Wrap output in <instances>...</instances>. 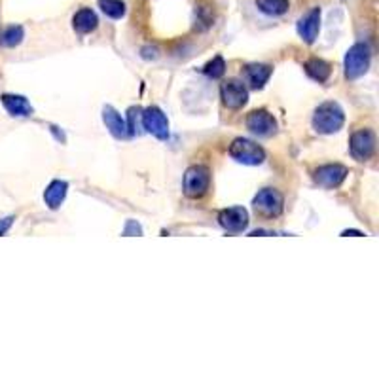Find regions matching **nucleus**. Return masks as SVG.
Wrapping results in <instances>:
<instances>
[{
    "label": "nucleus",
    "instance_id": "1",
    "mask_svg": "<svg viewBox=\"0 0 379 379\" xmlns=\"http://www.w3.org/2000/svg\"><path fill=\"white\" fill-rule=\"evenodd\" d=\"M345 124V114H343V108L338 103H323L315 110V116H313V127L319 131V133H324V135H330V133H336L340 131Z\"/></svg>",
    "mask_w": 379,
    "mask_h": 379
},
{
    "label": "nucleus",
    "instance_id": "2",
    "mask_svg": "<svg viewBox=\"0 0 379 379\" xmlns=\"http://www.w3.org/2000/svg\"><path fill=\"white\" fill-rule=\"evenodd\" d=\"M209 186H211V171L205 165H193L184 173L182 190L186 193V198H203L209 192Z\"/></svg>",
    "mask_w": 379,
    "mask_h": 379
},
{
    "label": "nucleus",
    "instance_id": "3",
    "mask_svg": "<svg viewBox=\"0 0 379 379\" xmlns=\"http://www.w3.org/2000/svg\"><path fill=\"white\" fill-rule=\"evenodd\" d=\"M370 48H368V44H354L351 46L347 51V56H345V76H347L349 80H356V78H361V76L366 75L368 67H370Z\"/></svg>",
    "mask_w": 379,
    "mask_h": 379
},
{
    "label": "nucleus",
    "instance_id": "4",
    "mask_svg": "<svg viewBox=\"0 0 379 379\" xmlns=\"http://www.w3.org/2000/svg\"><path fill=\"white\" fill-rule=\"evenodd\" d=\"M252 205H255V211L262 217L275 218L279 217L285 209V198L275 188H264L256 193V198L252 199Z\"/></svg>",
    "mask_w": 379,
    "mask_h": 379
},
{
    "label": "nucleus",
    "instance_id": "5",
    "mask_svg": "<svg viewBox=\"0 0 379 379\" xmlns=\"http://www.w3.org/2000/svg\"><path fill=\"white\" fill-rule=\"evenodd\" d=\"M230 155L243 165H260L266 160L264 148L249 139H236L230 146Z\"/></svg>",
    "mask_w": 379,
    "mask_h": 379
},
{
    "label": "nucleus",
    "instance_id": "6",
    "mask_svg": "<svg viewBox=\"0 0 379 379\" xmlns=\"http://www.w3.org/2000/svg\"><path fill=\"white\" fill-rule=\"evenodd\" d=\"M141 122H143L144 129L148 131L150 135H154L155 139H160V141L169 139V120L158 106H150V108L143 110Z\"/></svg>",
    "mask_w": 379,
    "mask_h": 379
},
{
    "label": "nucleus",
    "instance_id": "7",
    "mask_svg": "<svg viewBox=\"0 0 379 379\" xmlns=\"http://www.w3.org/2000/svg\"><path fill=\"white\" fill-rule=\"evenodd\" d=\"M220 97H222L224 106H228L231 110H237V108H243L247 105L249 89L241 80H228L220 87Z\"/></svg>",
    "mask_w": 379,
    "mask_h": 379
},
{
    "label": "nucleus",
    "instance_id": "8",
    "mask_svg": "<svg viewBox=\"0 0 379 379\" xmlns=\"http://www.w3.org/2000/svg\"><path fill=\"white\" fill-rule=\"evenodd\" d=\"M351 154L359 162H366L375 152V133L372 129H361L351 137Z\"/></svg>",
    "mask_w": 379,
    "mask_h": 379
},
{
    "label": "nucleus",
    "instance_id": "9",
    "mask_svg": "<svg viewBox=\"0 0 379 379\" xmlns=\"http://www.w3.org/2000/svg\"><path fill=\"white\" fill-rule=\"evenodd\" d=\"M218 222L228 233H241L249 226V212L243 207H230L218 214Z\"/></svg>",
    "mask_w": 379,
    "mask_h": 379
},
{
    "label": "nucleus",
    "instance_id": "10",
    "mask_svg": "<svg viewBox=\"0 0 379 379\" xmlns=\"http://www.w3.org/2000/svg\"><path fill=\"white\" fill-rule=\"evenodd\" d=\"M247 127L258 137H271L277 131V122L267 110H252L247 116Z\"/></svg>",
    "mask_w": 379,
    "mask_h": 379
},
{
    "label": "nucleus",
    "instance_id": "11",
    "mask_svg": "<svg viewBox=\"0 0 379 379\" xmlns=\"http://www.w3.org/2000/svg\"><path fill=\"white\" fill-rule=\"evenodd\" d=\"M349 174L347 167H343V165H323V167H319L313 174V179L317 182L319 186L323 188H338L345 181V176Z\"/></svg>",
    "mask_w": 379,
    "mask_h": 379
},
{
    "label": "nucleus",
    "instance_id": "12",
    "mask_svg": "<svg viewBox=\"0 0 379 379\" xmlns=\"http://www.w3.org/2000/svg\"><path fill=\"white\" fill-rule=\"evenodd\" d=\"M321 29V8H313L298 21V34L307 44H313L319 37Z\"/></svg>",
    "mask_w": 379,
    "mask_h": 379
},
{
    "label": "nucleus",
    "instance_id": "13",
    "mask_svg": "<svg viewBox=\"0 0 379 379\" xmlns=\"http://www.w3.org/2000/svg\"><path fill=\"white\" fill-rule=\"evenodd\" d=\"M103 122H105L106 129L110 131V135L116 139L127 137V124L125 120L118 114L114 106H105L103 108Z\"/></svg>",
    "mask_w": 379,
    "mask_h": 379
},
{
    "label": "nucleus",
    "instance_id": "14",
    "mask_svg": "<svg viewBox=\"0 0 379 379\" xmlns=\"http://www.w3.org/2000/svg\"><path fill=\"white\" fill-rule=\"evenodd\" d=\"M2 105L6 108L8 113L18 118H27L32 114L31 103L23 97V95H2Z\"/></svg>",
    "mask_w": 379,
    "mask_h": 379
},
{
    "label": "nucleus",
    "instance_id": "15",
    "mask_svg": "<svg viewBox=\"0 0 379 379\" xmlns=\"http://www.w3.org/2000/svg\"><path fill=\"white\" fill-rule=\"evenodd\" d=\"M67 190H69V184L65 181H53L50 182V186L46 188V192H44V201H46V205L50 207V209H59L61 203L67 198Z\"/></svg>",
    "mask_w": 379,
    "mask_h": 379
},
{
    "label": "nucleus",
    "instance_id": "16",
    "mask_svg": "<svg viewBox=\"0 0 379 379\" xmlns=\"http://www.w3.org/2000/svg\"><path fill=\"white\" fill-rule=\"evenodd\" d=\"M97 23H99V19H97L94 10H89V8H82L80 12H76L75 19H72V27L80 34H87V32L95 31Z\"/></svg>",
    "mask_w": 379,
    "mask_h": 379
},
{
    "label": "nucleus",
    "instance_id": "17",
    "mask_svg": "<svg viewBox=\"0 0 379 379\" xmlns=\"http://www.w3.org/2000/svg\"><path fill=\"white\" fill-rule=\"evenodd\" d=\"M271 72H274V69H271L269 65H249V67L245 69L247 82H249L250 87H255V89H262V87L266 86V82L269 80Z\"/></svg>",
    "mask_w": 379,
    "mask_h": 379
},
{
    "label": "nucleus",
    "instance_id": "18",
    "mask_svg": "<svg viewBox=\"0 0 379 379\" xmlns=\"http://www.w3.org/2000/svg\"><path fill=\"white\" fill-rule=\"evenodd\" d=\"M305 72L313 78V80L317 82H326L330 78V65L323 59H309V61L305 63Z\"/></svg>",
    "mask_w": 379,
    "mask_h": 379
},
{
    "label": "nucleus",
    "instance_id": "19",
    "mask_svg": "<svg viewBox=\"0 0 379 379\" xmlns=\"http://www.w3.org/2000/svg\"><path fill=\"white\" fill-rule=\"evenodd\" d=\"M23 38H25L23 27L12 25L0 32V46H4V48H15V46L23 42Z\"/></svg>",
    "mask_w": 379,
    "mask_h": 379
},
{
    "label": "nucleus",
    "instance_id": "20",
    "mask_svg": "<svg viewBox=\"0 0 379 379\" xmlns=\"http://www.w3.org/2000/svg\"><path fill=\"white\" fill-rule=\"evenodd\" d=\"M256 6L266 15H283L288 10V0H256Z\"/></svg>",
    "mask_w": 379,
    "mask_h": 379
},
{
    "label": "nucleus",
    "instance_id": "21",
    "mask_svg": "<svg viewBox=\"0 0 379 379\" xmlns=\"http://www.w3.org/2000/svg\"><path fill=\"white\" fill-rule=\"evenodd\" d=\"M99 8L105 15L113 19H120L125 15V4L122 0H99Z\"/></svg>",
    "mask_w": 379,
    "mask_h": 379
},
{
    "label": "nucleus",
    "instance_id": "22",
    "mask_svg": "<svg viewBox=\"0 0 379 379\" xmlns=\"http://www.w3.org/2000/svg\"><path fill=\"white\" fill-rule=\"evenodd\" d=\"M224 72H226V63L220 56H217L212 61H209L205 65V75L209 76V78H214V80H217V78H222Z\"/></svg>",
    "mask_w": 379,
    "mask_h": 379
},
{
    "label": "nucleus",
    "instance_id": "23",
    "mask_svg": "<svg viewBox=\"0 0 379 379\" xmlns=\"http://www.w3.org/2000/svg\"><path fill=\"white\" fill-rule=\"evenodd\" d=\"M141 114H143V110L141 108H129V113H127V120H129V124H127V135H137L139 131V120H141Z\"/></svg>",
    "mask_w": 379,
    "mask_h": 379
},
{
    "label": "nucleus",
    "instance_id": "24",
    "mask_svg": "<svg viewBox=\"0 0 379 379\" xmlns=\"http://www.w3.org/2000/svg\"><path fill=\"white\" fill-rule=\"evenodd\" d=\"M124 236H143V228L135 222V220H127V224H125Z\"/></svg>",
    "mask_w": 379,
    "mask_h": 379
},
{
    "label": "nucleus",
    "instance_id": "25",
    "mask_svg": "<svg viewBox=\"0 0 379 379\" xmlns=\"http://www.w3.org/2000/svg\"><path fill=\"white\" fill-rule=\"evenodd\" d=\"M13 220H15L13 217H6V218H2V220H0V236H4V233H6V231L12 228Z\"/></svg>",
    "mask_w": 379,
    "mask_h": 379
},
{
    "label": "nucleus",
    "instance_id": "26",
    "mask_svg": "<svg viewBox=\"0 0 379 379\" xmlns=\"http://www.w3.org/2000/svg\"><path fill=\"white\" fill-rule=\"evenodd\" d=\"M343 237H347V236H354V237H361V236H364V233H362V231H356V230H345L342 233Z\"/></svg>",
    "mask_w": 379,
    "mask_h": 379
}]
</instances>
